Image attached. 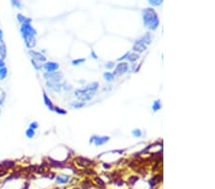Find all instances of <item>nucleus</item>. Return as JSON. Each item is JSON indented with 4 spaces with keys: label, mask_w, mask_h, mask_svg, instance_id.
I'll return each mask as SVG.
<instances>
[{
    "label": "nucleus",
    "mask_w": 215,
    "mask_h": 189,
    "mask_svg": "<svg viewBox=\"0 0 215 189\" xmlns=\"http://www.w3.org/2000/svg\"><path fill=\"white\" fill-rule=\"evenodd\" d=\"M110 140V138L108 136H104V137H97V136H94L92 137V138H90V143L92 142H95V145L96 146H101L104 143H106L107 142H108Z\"/></svg>",
    "instance_id": "obj_8"
},
{
    "label": "nucleus",
    "mask_w": 215,
    "mask_h": 189,
    "mask_svg": "<svg viewBox=\"0 0 215 189\" xmlns=\"http://www.w3.org/2000/svg\"><path fill=\"white\" fill-rule=\"evenodd\" d=\"M30 128H32V129H34V130H35V129L38 128V123H37L36 121L31 122V123H30Z\"/></svg>",
    "instance_id": "obj_30"
},
{
    "label": "nucleus",
    "mask_w": 215,
    "mask_h": 189,
    "mask_svg": "<svg viewBox=\"0 0 215 189\" xmlns=\"http://www.w3.org/2000/svg\"><path fill=\"white\" fill-rule=\"evenodd\" d=\"M103 77L105 78V80H107V81H112L113 79H114V77H115V76H114L113 73L106 72V73L103 74Z\"/></svg>",
    "instance_id": "obj_20"
},
{
    "label": "nucleus",
    "mask_w": 215,
    "mask_h": 189,
    "mask_svg": "<svg viewBox=\"0 0 215 189\" xmlns=\"http://www.w3.org/2000/svg\"><path fill=\"white\" fill-rule=\"evenodd\" d=\"M138 180H139L138 177H131V178L129 179V183H130L131 184H134Z\"/></svg>",
    "instance_id": "obj_32"
},
{
    "label": "nucleus",
    "mask_w": 215,
    "mask_h": 189,
    "mask_svg": "<svg viewBox=\"0 0 215 189\" xmlns=\"http://www.w3.org/2000/svg\"><path fill=\"white\" fill-rule=\"evenodd\" d=\"M162 108V104H161V101H155L152 105V110L154 112H157L158 110H160V109Z\"/></svg>",
    "instance_id": "obj_21"
},
{
    "label": "nucleus",
    "mask_w": 215,
    "mask_h": 189,
    "mask_svg": "<svg viewBox=\"0 0 215 189\" xmlns=\"http://www.w3.org/2000/svg\"><path fill=\"white\" fill-rule=\"evenodd\" d=\"M7 56V47L4 41V35L2 30L0 29V57L1 58H6Z\"/></svg>",
    "instance_id": "obj_7"
},
{
    "label": "nucleus",
    "mask_w": 215,
    "mask_h": 189,
    "mask_svg": "<svg viewBox=\"0 0 215 189\" xmlns=\"http://www.w3.org/2000/svg\"><path fill=\"white\" fill-rule=\"evenodd\" d=\"M128 70V65L127 63H125V62H122L120 64L117 65L116 69H115V72L113 73L114 76L115 75H123L125 74L126 72H127Z\"/></svg>",
    "instance_id": "obj_9"
},
{
    "label": "nucleus",
    "mask_w": 215,
    "mask_h": 189,
    "mask_svg": "<svg viewBox=\"0 0 215 189\" xmlns=\"http://www.w3.org/2000/svg\"><path fill=\"white\" fill-rule=\"evenodd\" d=\"M46 85L48 88H50L51 90L57 92V93H60L61 91V88H62V85L60 84V82H49V81H47Z\"/></svg>",
    "instance_id": "obj_11"
},
{
    "label": "nucleus",
    "mask_w": 215,
    "mask_h": 189,
    "mask_svg": "<svg viewBox=\"0 0 215 189\" xmlns=\"http://www.w3.org/2000/svg\"><path fill=\"white\" fill-rule=\"evenodd\" d=\"M2 67H6V63H5V59L0 57V68Z\"/></svg>",
    "instance_id": "obj_34"
},
{
    "label": "nucleus",
    "mask_w": 215,
    "mask_h": 189,
    "mask_svg": "<svg viewBox=\"0 0 215 189\" xmlns=\"http://www.w3.org/2000/svg\"><path fill=\"white\" fill-rule=\"evenodd\" d=\"M148 1H149L150 4H152L153 6H159V5L163 2V0H148Z\"/></svg>",
    "instance_id": "obj_29"
},
{
    "label": "nucleus",
    "mask_w": 215,
    "mask_h": 189,
    "mask_svg": "<svg viewBox=\"0 0 215 189\" xmlns=\"http://www.w3.org/2000/svg\"><path fill=\"white\" fill-rule=\"evenodd\" d=\"M12 2V5L17 9H21L22 8V4H21V1L20 0H11Z\"/></svg>",
    "instance_id": "obj_25"
},
{
    "label": "nucleus",
    "mask_w": 215,
    "mask_h": 189,
    "mask_svg": "<svg viewBox=\"0 0 215 189\" xmlns=\"http://www.w3.org/2000/svg\"><path fill=\"white\" fill-rule=\"evenodd\" d=\"M127 58L129 59V61L135 62V61H137V60L139 59V55L136 54V53H134V54H129V55H128Z\"/></svg>",
    "instance_id": "obj_22"
},
{
    "label": "nucleus",
    "mask_w": 215,
    "mask_h": 189,
    "mask_svg": "<svg viewBox=\"0 0 215 189\" xmlns=\"http://www.w3.org/2000/svg\"><path fill=\"white\" fill-rule=\"evenodd\" d=\"M114 66H115V63L112 61H109V62H107V64H105L106 69H112V68H114Z\"/></svg>",
    "instance_id": "obj_31"
},
{
    "label": "nucleus",
    "mask_w": 215,
    "mask_h": 189,
    "mask_svg": "<svg viewBox=\"0 0 215 189\" xmlns=\"http://www.w3.org/2000/svg\"><path fill=\"white\" fill-rule=\"evenodd\" d=\"M143 19L144 25L148 29L152 30V31L157 29L159 26V23H160L157 14H156V12L151 8L143 10Z\"/></svg>",
    "instance_id": "obj_2"
},
{
    "label": "nucleus",
    "mask_w": 215,
    "mask_h": 189,
    "mask_svg": "<svg viewBox=\"0 0 215 189\" xmlns=\"http://www.w3.org/2000/svg\"><path fill=\"white\" fill-rule=\"evenodd\" d=\"M6 97H7V94L5 92L4 89L0 88V106H2L6 101Z\"/></svg>",
    "instance_id": "obj_14"
},
{
    "label": "nucleus",
    "mask_w": 215,
    "mask_h": 189,
    "mask_svg": "<svg viewBox=\"0 0 215 189\" xmlns=\"http://www.w3.org/2000/svg\"><path fill=\"white\" fill-rule=\"evenodd\" d=\"M132 135L136 138H140L143 136V133L141 131V129H134V130L132 131Z\"/></svg>",
    "instance_id": "obj_26"
},
{
    "label": "nucleus",
    "mask_w": 215,
    "mask_h": 189,
    "mask_svg": "<svg viewBox=\"0 0 215 189\" xmlns=\"http://www.w3.org/2000/svg\"><path fill=\"white\" fill-rule=\"evenodd\" d=\"M16 18H17V21L20 23V24H25V23H31L32 22V19L29 18V17H26L24 16L23 14H18L16 15Z\"/></svg>",
    "instance_id": "obj_13"
},
{
    "label": "nucleus",
    "mask_w": 215,
    "mask_h": 189,
    "mask_svg": "<svg viewBox=\"0 0 215 189\" xmlns=\"http://www.w3.org/2000/svg\"><path fill=\"white\" fill-rule=\"evenodd\" d=\"M54 112H56V113L58 114V115H66V114H67V111H66V110H64V109H61V108H60V107H57V106H55Z\"/></svg>",
    "instance_id": "obj_23"
},
{
    "label": "nucleus",
    "mask_w": 215,
    "mask_h": 189,
    "mask_svg": "<svg viewBox=\"0 0 215 189\" xmlns=\"http://www.w3.org/2000/svg\"><path fill=\"white\" fill-rule=\"evenodd\" d=\"M43 101H44V104L48 107V109L50 111H54V108H55V105L53 104L52 101L50 99V97H48V95L44 92L43 93Z\"/></svg>",
    "instance_id": "obj_12"
},
{
    "label": "nucleus",
    "mask_w": 215,
    "mask_h": 189,
    "mask_svg": "<svg viewBox=\"0 0 215 189\" xmlns=\"http://www.w3.org/2000/svg\"><path fill=\"white\" fill-rule=\"evenodd\" d=\"M83 62H85V58H80V59H76V60H73L72 64L73 65H79V64L83 63Z\"/></svg>",
    "instance_id": "obj_27"
},
{
    "label": "nucleus",
    "mask_w": 215,
    "mask_h": 189,
    "mask_svg": "<svg viewBox=\"0 0 215 189\" xmlns=\"http://www.w3.org/2000/svg\"><path fill=\"white\" fill-rule=\"evenodd\" d=\"M72 106H73L74 108H81V107H84V106H85V102H82V101H81V102H76V103H73Z\"/></svg>",
    "instance_id": "obj_28"
},
{
    "label": "nucleus",
    "mask_w": 215,
    "mask_h": 189,
    "mask_svg": "<svg viewBox=\"0 0 215 189\" xmlns=\"http://www.w3.org/2000/svg\"><path fill=\"white\" fill-rule=\"evenodd\" d=\"M103 166H104V168H109V167H110L108 164H103Z\"/></svg>",
    "instance_id": "obj_37"
},
{
    "label": "nucleus",
    "mask_w": 215,
    "mask_h": 189,
    "mask_svg": "<svg viewBox=\"0 0 215 189\" xmlns=\"http://www.w3.org/2000/svg\"><path fill=\"white\" fill-rule=\"evenodd\" d=\"M142 41H143L146 46H147L148 44H150V43H151V35H150V34H149V33L146 34V35L143 37Z\"/></svg>",
    "instance_id": "obj_18"
},
{
    "label": "nucleus",
    "mask_w": 215,
    "mask_h": 189,
    "mask_svg": "<svg viewBox=\"0 0 215 189\" xmlns=\"http://www.w3.org/2000/svg\"><path fill=\"white\" fill-rule=\"evenodd\" d=\"M99 88V83L97 82H93L91 84H89L88 86H86L84 89H79V90H76L75 92V95L80 97L87 93H95L97 91V89Z\"/></svg>",
    "instance_id": "obj_3"
},
{
    "label": "nucleus",
    "mask_w": 215,
    "mask_h": 189,
    "mask_svg": "<svg viewBox=\"0 0 215 189\" xmlns=\"http://www.w3.org/2000/svg\"><path fill=\"white\" fill-rule=\"evenodd\" d=\"M31 62H32L34 68L35 69L36 71H39V70H41V69H42V65L43 64H41L40 62H38V61L35 60V59H32V58H31Z\"/></svg>",
    "instance_id": "obj_17"
},
{
    "label": "nucleus",
    "mask_w": 215,
    "mask_h": 189,
    "mask_svg": "<svg viewBox=\"0 0 215 189\" xmlns=\"http://www.w3.org/2000/svg\"><path fill=\"white\" fill-rule=\"evenodd\" d=\"M20 33L24 43L29 50H33V48L36 45V38L35 35H37L35 29L32 26L31 23H25L21 24L20 27Z\"/></svg>",
    "instance_id": "obj_1"
},
{
    "label": "nucleus",
    "mask_w": 215,
    "mask_h": 189,
    "mask_svg": "<svg viewBox=\"0 0 215 189\" xmlns=\"http://www.w3.org/2000/svg\"><path fill=\"white\" fill-rule=\"evenodd\" d=\"M91 55H92V57H93V58H95V59L97 58V55H96V53H95L94 51H91Z\"/></svg>",
    "instance_id": "obj_36"
},
{
    "label": "nucleus",
    "mask_w": 215,
    "mask_h": 189,
    "mask_svg": "<svg viewBox=\"0 0 215 189\" xmlns=\"http://www.w3.org/2000/svg\"><path fill=\"white\" fill-rule=\"evenodd\" d=\"M29 55H30L32 59H35V60L40 62V63H45L47 61L46 56L44 55H42L39 52L35 51V50H29Z\"/></svg>",
    "instance_id": "obj_6"
},
{
    "label": "nucleus",
    "mask_w": 215,
    "mask_h": 189,
    "mask_svg": "<svg viewBox=\"0 0 215 189\" xmlns=\"http://www.w3.org/2000/svg\"><path fill=\"white\" fill-rule=\"evenodd\" d=\"M25 136L28 138H34L35 136V130H34V129L29 127L27 130H26V132H25Z\"/></svg>",
    "instance_id": "obj_16"
},
{
    "label": "nucleus",
    "mask_w": 215,
    "mask_h": 189,
    "mask_svg": "<svg viewBox=\"0 0 215 189\" xmlns=\"http://www.w3.org/2000/svg\"><path fill=\"white\" fill-rule=\"evenodd\" d=\"M129 54H130V53H129V52H127V53H126V54H125V55H124L123 56L120 57V58L118 59V60H119V61H122V60H123V59H125V58H127V57H128V55H129Z\"/></svg>",
    "instance_id": "obj_35"
},
{
    "label": "nucleus",
    "mask_w": 215,
    "mask_h": 189,
    "mask_svg": "<svg viewBox=\"0 0 215 189\" xmlns=\"http://www.w3.org/2000/svg\"><path fill=\"white\" fill-rule=\"evenodd\" d=\"M42 68L46 71V73H53V72H56L60 69V64L54 61H46L42 65Z\"/></svg>",
    "instance_id": "obj_5"
},
{
    "label": "nucleus",
    "mask_w": 215,
    "mask_h": 189,
    "mask_svg": "<svg viewBox=\"0 0 215 189\" xmlns=\"http://www.w3.org/2000/svg\"><path fill=\"white\" fill-rule=\"evenodd\" d=\"M161 178H162V177H161L160 175L155 176V177L152 179V181H150V185H151V186H154L156 183H158L161 181Z\"/></svg>",
    "instance_id": "obj_24"
},
{
    "label": "nucleus",
    "mask_w": 215,
    "mask_h": 189,
    "mask_svg": "<svg viewBox=\"0 0 215 189\" xmlns=\"http://www.w3.org/2000/svg\"><path fill=\"white\" fill-rule=\"evenodd\" d=\"M44 78L49 82H60L63 78V74L61 72H53V73H45L43 75Z\"/></svg>",
    "instance_id": "obj_4"
},
{
    "label": "nucleus",
    "mask_w": 215,
    "mask_h": 189,
    "mask_svg": "<svg viewBox=\"0 0 215 189\" xmlns=\"http://www.w3.org/2000/svg\"><path fill=\"white\" fill-rule=\"evenodd\" d=\"M68 181H69V177L68 176H60L56 178V182L58 183H66Z\"/></svg>",
    "instance_id": "obj_19"
},
{
    "label": "nucleus",
    "mask_w": 215,
    "mask_h": 189,
    "mask_svg": "<svg viewBox=\"0 0 215 189\" xmlns=\"http://www.w3.org/2000/svg\"><path fill=\"white\" fill-rule=\"evenodd\" d=\"M133 50L137 53H143L146 50V45L142 40H137L134 44Z\"/></svg>",
    "instance_id": "obj_10"
},
{
    "label": "nucleus",
    "mask_w": 215,
    "mask_h": 189,
    "mask_svg": "<svg viewBox=\"0 0 215 189\" xmlns=\"http://www.w3.org/2000/svg\"><path fill=\"white\" fill-rule=\"evenodd\" d=\"M8 76V69L7 67L0 68V80H4Z\"/></svg>",
    "instance_id": "obj_15"
},
{
    "label": "nucleus",
    "mask_w": 215,
    "mask_h": 189,
    "mask_svg": "<svg viewBox=\"0 0 215 189\" xmlns=\"http://www.w3.org/2000/svg\"><path fill=\"white\" fill-rule=\"evenodd\" d=\"M96 181H97V183H99L101 187H104V182L101 180V178H96Z\"/></svg>",
    "instance_id": "obj_33"
}]
</instances>
